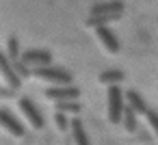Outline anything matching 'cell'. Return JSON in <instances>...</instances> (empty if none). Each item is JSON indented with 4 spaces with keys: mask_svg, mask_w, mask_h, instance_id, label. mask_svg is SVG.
Instances as JSON below:
<instances>
[{
    "mask_svg": "<svg viewBox=\"0 0 158 145\" xmlns=\"http://www.w3.org/2000/svg\"><path fill=\"white\" fill-rule=\"evenodd\" d=\"M98 13H123V2L121 0H108V2H98L91 7V15Z\"/></svg>",
    "mask_w": 158,
    "mask_h": 145,
    "instance_id": "obj_10",
    "label": "cell"
},
{
    "mask_svg": "<svg viewBox=\"0 0 158 145\" xmlns=\"http://www.w3.org/2000/svg\"><path fill=\"white\" fill-rule=\"evenodd\" d=\"M20 61L26 63L28 67L50 65V63H52V54H50V50H26V52L20 54Z\"/></svg>",
    "mask_w": 158,
    "mask_h": 145,
    "instance_id": "obj_5",
    "label": "cell"
},
{
    "mask_svg": "<svg viewBox=\"0 0 158 145\" xmlns=\"http://www.w3.org/2000/svg\"><path fill=\"white\" fill-rule=\"evenodd\" d=\"M0 97H2V100H9V97H15V89H11L9 85H7V87H0Z\"/></svg>",
    "mask_w": 158,
    "mask_h": 145,
    "instance_id": "obj_20",
    "label": "cell"
},
{
    "mask_svg": "<svg viewBox=\"0 0 158 145\" xmlns=\"http://www.w3.org/2000/svg\"><path fill=\"white\" fill-rule=\"evenodd\" d=\"M80 95V89L78 87H72V85H63V87H50L46 89V97L48 100H78Z\"/></svg>",
    "mask_w": 158,
    "mask_h": 145,
    "instance_id": "obj_7",
    "label": "cell"
},
{
    "mask_svg": "<svg viewBox=\"0 0 158 145\" xmlns=\"http://www.w3.org/2000/svg\"><path fill=\"white\" fill-rule=\"evenodd\" d=\"M108 121L110 123H119L121 121V113H123V93L117 85L108 87Z\"/></svg>",
    "mask_w": 158,
    "mask_h": 145,
    "instance_id": "obj_2",
    "label": "cell"
},
{
    "mask_svg": "<svg viewBox=\"0 0 158 145\" xmlns=\"http://www.w3.org/2000/svg\"><path fill=\"white\" fill-rule=\"evenodd\" d=\"M123 78H126V74L121 69H106V72L100 74V82L102 85H119Z\"/></svg>",
    "mask_w": 158,
    "mask_h": 145,
    "instance_id": "obj_13",
    "label": "cell"
},
{
    "mask_svg": "<svg viewBox=\"0 0 158 145\" xmlns=\"http://www.w3.org/2000/svg\"><path fill=\"white\" fill-rule=\"evenodd\" d=\"M136 132H139V141H143V143H152V136H149V132H145V130H139V128H136Z\"/></svg>",
    "mask_w": 158,
    "mask_h": 145,
    "instance_id": "obj_21",
    "label": "cell"
},
{
    "mask_svg": "<svg viewBox=\"0 0 158 145\" xmlns=\"http://www.w3.org/2000/svg\"><path fill=\"white\" fill-rule=\"evenodd\" d=\"M121 121H123V126H126V130H128V132H136V128H139V123H136V113H134L130 106H126V104H123Z\"/></svg>",
    "mask_w": 158,
    "mask_h": 145,
    "instance_id": "obj_14",
    "label": "cell"
},
{
    "mask_svg": "<svg viewBox=\"0 0 158 145\" xmlns=\"http://www.w3.org/2000/svg\"><path fill=\"white\" fill-rule=\"evenodd\" d=\"M126 102H128V106L136 113V115H145L147 113V102L143 100V95L141 93H136L134 89H130V91H126Z\"/></svg>",
    "mask_w": 158,
    "mask_h": 145,
    "instance_id": "obj_9",
    "label": "cell"
},
{
    "mask_svg": "<svg viewBox=\"0 0 158 145\" xmlns=\"http://www.w3.org/2000/svg\"><path fill=\"white\" fill-rule=\"evenodd\" d=\"M95 35H98V39L102 41V46H104L110 54H117V52H119V41H117L115 33L108 28V24H104V26H95Z\"/></svg>",
    "mask_w": 158,
    "mask_h": 145,
    "instance_id": "obj_8",
    "label": "cell"
},
{
    "mask_svg": "<svg viewBox=\"0 0 158 145\" xmlns=\"http://www.w3.org/2000/svg\"><path fill=\"white\" fill-rule=\"evenodd\" d=\"M0 128H5L9 134H13V136H24L26 134V130H24V126L13 117V113L11 110H7V108H0Z\"/></svg>",
    "mask_w": 158,
    "mask_h": 145,
    "instance_id": "obj_6",
    "label": "cell"
},
{
    "mask_svg": "<svg viewBox=\"0 0 158 145\" xmlns=\"http://www.w3.org/2000/svg\"><path fill=\"white\" fill-rule=\"evenodd\" d=\"M7 59L9 61H18L20 59V41H18V37H9V41H7Z\"/></svg>",
    "mask_w": 158,
    "mask_h": 145,
    "instance_id": "obj_15",
    "label": "cell"
},
{
    "mask_svg": "<svg viewBox=\"0 0 158 145\" xmlns=\"http://www.w3.org/2000/svg\"><path fill=\"white\" fill-rule=\"evenodd\" d=\"M11 65H13V72H15L22 80H26V78L31 76V67H28L26 63H22L20 59H18V61H11Z\"/></svg>",
    "mask_w": 158,
    "mask_h": 145,
    "instance_id": "obj_17",
    "label": "cell"
},
{
    "mask_svg": "<svg viewBox=\"0 0 158 145\" xmlns=\"http://www.w3.org/2000/svg\"><path fill=\"white\" fill-rule=\"evenodd\" d=\"M54 123H56V128H59L61 132L69 130V121H67L65 113H61V110H54Z\"/></svg>",
    "mask_w": 158,
    "mask_h": 145,
    "instance_id": "obj_18",
    "label": "cell"
},
{
    "mask_svg": "<svg viewBox=\"0 0 158 145\" xmlns=\"http://www.w3.org/2000/svg\"><path fill=\"white\" fill-rule=\"evenodd\" d=\"M31 76L39 78V80H46V82H52V85H72L74 76L63 69V67H50V65H37L31 69Z\"/></svg>",
    "mask_w": 158,
    "mask_h": 145,
    "instance_id": "obj_1",
    "label": "cell"
},
{
    "mask_svg": "<svg viewBox=\"0 0 158 145\" xmlns=\"http://www.w3.org/2000/svg\"><path fill=\"white\" fill-rule=\"evenodd\" d=\"M0 76H2V80L11 87V89H20V85H22V78L13 72V65H11V61L7 59V54L0 50Z\"/></svg>",
    "mask_w": 158,
    "mask_h": 145,
    "instance_id": "obj_4",
    "label": "cell"
},
{
    "mask_svg": "<svg viewBox=\"0 0 158 145\" xmlns=\"http://www.w3.org/2000/svg\"><path fill=\"white\" fill-rule=\"evenodd\" d=\"M121 15H123V13H98V15H91V18L87 20V26H91V28L104 26V24H110V22L119 20Z\"/></svg>",
    "mask_w": 158,
    "mask_h": 145,
    "instance_id": "obj_11",
    "label": "cell"
},
{
    "mask_svg": "<svg viewBox=\"0 0 158 145\" xmlns=\"http://www.w3.org/2000/svg\"><path fill=\"white\" fill-rule=\"evenodd\" d=\"M80 104L74 102V100H56V110L61 113H80Z\"/></svg>",
    "mask_w": 158,
    "mask_h": 145,
    "instance_id": "obj_16",
    "label": "cell"
},
{
    "mask_svg": "<svg viewBox=\"0 0 158 145\" xmlns=\"http://www.w3.org/2000/svg\"><path fill=\"white\" fill-rule=\"evenodd\" d=\"M145 117H147V121L152 123V128H154V130H156V134H158V110H152V108H147Z\"/></svg>",
    "mask_w": 158,
    "mask_h": 145,
    "instance_id": "obj_19",
    "label": "cell"
},
{
    "mask_svg": "<svg viewBox=\"0 0 158 145\" xmlns=\"http://www.w3.org/2000/svg\"><path fill=\"white\" fill-rule=\"evenodd\" d=\"M69 128H72V134H74V141L78 145H89V139H87V132L82 128V121L80 119H72L69 121Z\"/></svg>",
    "mask_w": 158,
    "mask_h": 145,
    "instance_id": "obj_12",
    "label": "cell"
},
{
    "mask_svg": "<svg viewBox=\"0 0 158 145\" xmlns=\"http://www.w3.org/2000/svg\"><path fill=\"white\" fill-rule=\"evenodd\" d=\"M18 104H20L22 115L31 121V126H33L35 130H41V128H44V115H41V113H39V108L33 104V100H28V97H20V100H18Z\"/></svg>",
    "mask_w": 158,
    "mask_h": 145,
    "instance_id": "obj_3",
    "label": "cell"
}]
</instances>
